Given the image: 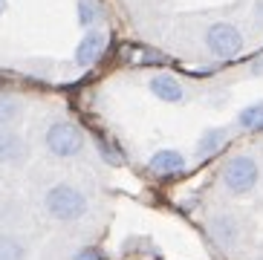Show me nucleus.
Returning a JSON list of instances; mask_svg holds the SVG:
<instances>
[{
	"label": "nucleus",
	"instance_id": "nucleus-9",
	"mask_svg": "<svg viewBox=\"0 0 263 260\" xmlns=\"http://www.w3.org/2000/svg\"><path fill=\"white\" fill-rule=\"evenodd\" d=\"M26 159V142L17 133H0V165H17Z\"/></svg>",
	"mask_w": 263,
	"mask_h": 260
},
{
	"label": "nucleus",
	"instance_id": "nucleus-16",
	"mask_svg": "<svg viewBox=\"0 0 263 260\" xmlns=\"http://www.w3.org/2000/svg\"><path fill=\"white\" fill-rule=\"evenodd\" d=\"M260 72H263V58H257L255 67H252V76H260Z\"/></svg>",
	"mask_w": 263,
	"mask_h": 260
},
{
	"label": "nucleus",
	"instance_id": "nucleus-17",
	"mask_svg": "<svg viewBox=\"0 0 263 260\" xmlns=\"http://www.w3.org/2000/svg\"><path fill=\"white\" fill-rule=\"evenodd\" d=\"M255 17L263 23V0H257V6H255Z\"/></svg>",
	"mask_w": 263,
	"mask_h": 260
},
{
	"label": "nucleus",
	"instance_id": "nucleus-19",
	"mask_svg": "<svg viewBox=\"0 0 263 260\" xmlns=\"http://www.w3.org/2000/svg\"><path fill=\"white\" fill-rule=\"evenodd\" d=\"M260 260H263V257H260Z\"/></svg>",
	"mask_w": 263,
	"mask_h": 260
},
{
	"label": "nucleus",
	"instance_id": "nucleus-6",
	"mask_svg": "<svg viewBox=\"0 0 263 260\" xmlns=\"http://www.w3.org/2000/svg\"><path fill=\"white\" fill-rule=\"evenodd\" d=\"M151 92H154L159 101H171V104H177V101H182V84H179L177 78L171 76V72H159V76L151 78Z\"/></svg>",
	"mask_w": 263,
	"mask_h": 260
},
{
	"label": "nucleus",
	"instance_id": "nucleus-14",
	"mask_svg": "<svg viewBox=\"0 0 263 260\" xmlns=\"http://www.w3.org/2000/svg\"><path fill=\"white\" fill-rule=\"evenodd\" d=\"M101 21V6L96 0H78V23L81 26H93Z\"/></svg>",
	"mask_w": 263,
	"mask_h": 260
},
{
	"label": "nucleus",
	"instance_id": "nucleus-8",
	"mask_svg": "<svg viewBox=\"0 0 263 260\" xmlns=\"http://www.w3.org/2000/svg\"><path fill=\"white\" fill-rule=\"evenodd\" d=\"M151 171L159 176H171V174H179V171H185V159H182V153L179 151H156L151 159H147Z\"/></svg>",
	"mask_w": 263,
	"mask_h": 260
},
{
	"label": "nucleus",
	"instance_id": "nucleus-4",
	"mask_svg": "<svg viewBox=\"0 0 263 260\" xmlns=\"http://www.w3.org/2000/svg\"><path fill=\"white\" fill-rule=\"evenodd\" d=\"M257 176H260V171L252 156H234L223 168V182L232 194H249L257 185Z\"/></svg>",
	"mask_w": 263,
	"mask_h": 260
},
{
	"label": "nucleus",
	"instance_id": "nucleus-7",
	"mask_svg": "<svg viewBox=\"0 0 263 260\" xmlns=\"http://www.w3.org/2000/svg\"><path fill=\"white\" fill-rule=\"evenodd\" d=\"M209 231H211V237L217 240L220 246H234L240 240V222L234 220L232 214H223V217H214L211 220V226H209Z\"/></svg>",
	"mask_w": 263,
	"mask_h": 260
},
{
	"label": "nucleus",
	"instance_id": "nucleus-2",
	"mask_svg": "<svg viewBox=\"0 0 263 260\" xmlns=\"http://www.w3.org/2000/svg\"><path fill=\"white\" fill-rule=\"evenodd\" d=\"M44 142H47L49 153L61 156V159H70V156L81 153V147H84V133H81L72 122H55L47 127Z\"/></svg>",
	"mask_w": 263,
	"mask_h": 260
},
{
	"label": "nucleus",
	"instance_id": "nucleus-18",
	"mask_svg": "<svg viewBox=\"0 0 263 260\" xmlns=\"http://www.w3.org/2000/svg\"><path fill=\"white\" fill-rule=\"evenodd\" d=\"M3 12H6V0H0V15H3Z\"/></svg>",
	"mask_w": 263,
	"mask_h": 260
},
{
	"label": "nucleus",
	"instance_id": "nucleus-11",
	"mask_svg": "<svg viewBox=\"0 0 263 260\" xmlns=\"http://www.w3.org/2000/svg\"><path fill=\"white\" fill-rule=\"evenodd\" d=\"M237 124L246 130H257L263 127V101H255V104H249L237 113Z\"/></svg>",
	"mask_w": 263,
	"mask_h": 260
},
{
	"label": "nucleus",
	"instance_id": "nucleus-5",
	"mask_svg": "<svg viewBox=\"0 0 263 260\" xmlns=\"http://www.w3.org/2000/svg\"><path fill=\"white\" fill-rule=\"evenodd\" d=\"M104 44H107V35L99 32V29H90L76 46V64L78 67H90V64L104 52Z\"/></svg>",
	"mask_w": 263,
	"mask_h": 260
},
{
	"label": "nucleus",
	"instance_id": "nucleus-13",
	"mask_svg": "<svg viewBox=\"0 0 263 260\" xmlns=\"http://www.w3.org/2000/svg\"><path fill=\"white\" fill-rule=\"evenodd\" d=\"M21 119V104L12 96H0V127H9Z\"/></svg>",
	"mask_w": 263,
	"mask_h": 260
},
{
	"label": "nucleus",
	"instance_id": "nucleus-3",
	"mask_svg": "<svg viewBox=\"0 0 263 260\" xmlns=\"http://www.w3.org/2000/svg\"><path fill=\"white\" fill-rule=\"evenodd\" d=\"M205 46L214 58H234L243 49V35L234 23L217 21L205 29Z\"/></svg>",
	"mask_w": 263,
	"mask_h": 260
},
{
	"label": "nucleus",
	"instance_id": "nucleus-10",
	"mask_svg": "<svg viewBox=\"0 0 263 260\" xmlns=\"http://www.w3.org/2000/svg\"><path fill=\"white\" fill-rule=\"evenodd\" d=\"M226 142V130H205L200 139H197V156H211V153H217L220 147H223Z\"/></svg>",
	"mask_w": 263,
	"mask_h": 260
},
{
	"label": "nucleus",
	"instance_id": "nucleus-1",
	"mask_svg": "<svg viewBox=\"0 0 263 260\" xmlns=\"http://www.w3.org/2000/svg\"><path fill=\"white\" fill-rule=\"evenodd\" d=\"M44 206H47V214L55 217V220L61 222H72L78 217L87 214V197L78 191L76 185H52L44 197Z\"/></svg>",
	"mask_w": 263,
	"mask_h": 260
},
{
	"label": "nucleus",
	"instance_id": "nucleus-12",
	"mask_svg": "<svg viewBox=\"0 0 263 260\" xmlns=\"http://www.w3.org/2000/svg\"><path fill=\"white\" fill-rule=\"evenodd\" d=\"M0 260H26V246L12 234H0Z\"/></svg>",
	"mask_w": 263,
	"mask_h": 260
},
{
	"label": "nucleus",
	"instance_id": "nucleus-15",
	"mask_svg": "<svg viewBox=\"0 0 263 260\" xmlns=\"http://www.w3.org/2000/svg\"><path fill=\"white\" fill-rule=\"evenodd\" d=\"M76 260H101V254L96 252V249H81V252L76 254Z\"/></svg>",
	"mask_w": 263,
	"mask_h": 260
}]
</instances>
